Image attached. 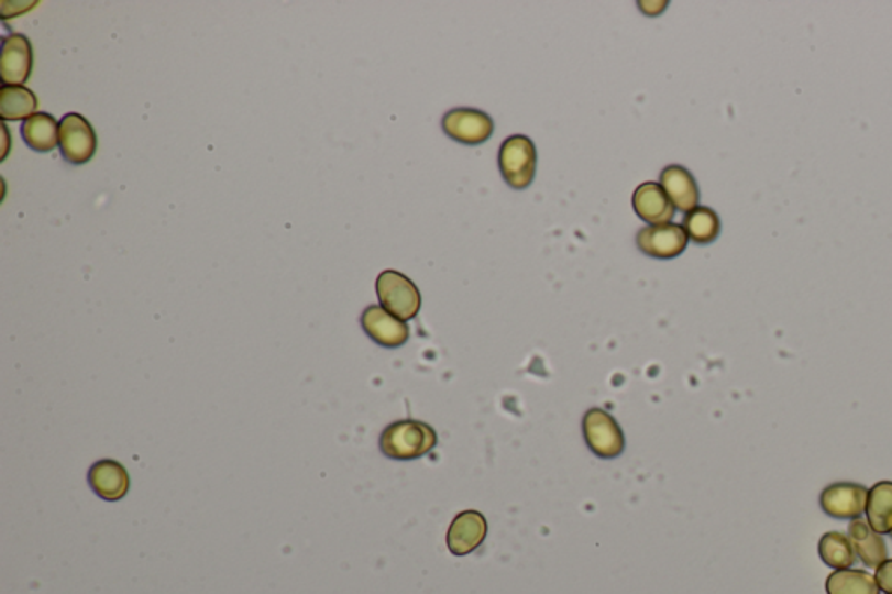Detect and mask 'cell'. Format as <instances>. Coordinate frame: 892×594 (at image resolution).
Wrapping results in <instances>:
<instances>
[{
  "label": "cell",
  "mask_w": 892,
  "mask_h": 594,
  "mask_svg": "<svg viewBox=\"0 0 892 594\" xmlns=\"http://www.w3.org/2000/svg\"><path fill=\"white\" fill-rule=\"evenodd\" d=\"M378 444L387 459L417 461L434 450L438 435L429 424L420 420H398L384 429Z\"/></svg>",
  "instance_id": "obj_1"
},
{
  "label": "cell",
  "mask_w": 892,
  "mask_h": 594,
  "mask_svg": "<svg viewBox=\"0 0 892 594\" xmlns=\"http://www.w3.org/2000/svg\"><path fill=\"white\" fill-rule=\"evenodd\" d=\"M499 169L511 189H528L536 178V143L525 134H513L504 140L499 148Z\"/></svg>",
  "instance_id": "obj_2"
},
{
  "label": "cell",
  "mask_w": 892,
  "mask_h": 594,
  "mask_svg": "<svg viewBox=\"0 0 892 594\" xmlns=\"http://www.w3.org/2000/svg\"><path fill=\"white\" fill-rule=\"evenodd\" d=\"M583 436L591 452L604 461L617 459L625 452V432L619 422L602 408H590L584 414Z\"/></svg>",
  "instance_id": "obj_3"
},
{
  "label": "cell",
  "mask_w": 892,
  "mask_h": 594,
  "mask_svg": "<svg viewBox=\"0 0 892 594\" xmlns=\"http://www.w3.org/2000/svg\"><path fill=\"white\" fill-rule=\"evenodd\" d=\"M377 295L382 307L401 321L417 318L422 307L419 288L398 271H384L377 277Z\"/></svg>",
  "instance_id": "obj_4"
},
{
  "label": "cell",
  "mask_w": 892,
  "mask_h": 594,
  "mask_svg": "<svg viewBox=\"0 0 892 594\" xmlns=\"http://www.w3.org/2000/svg\"><path fill=\"white\" fill-rule=\"evenodd\" d=\"M444 134L464 145H482L491 140L495 124L488 113L470 107L449 110L441 119Z\"/></svg>",
  "instance_id": "obj_5"
},
{
  "label": "cell",
  "mask_w": 892,
  "mask_h": 594,
  "mask_svg": "<svg viewBox=\"0 0 892 594\" xmlns=\"http://www.w3.org/2000/svg\"><path fill=\"white\" fill-rule=\"evenodd\" d=\"M97 133L80 113H67L59 122V147L71 164H86L97 152Z\"/></svg>",
  "instance_id": "obj_6"
},
{
  "label": "cell",
  "mask_w": 892,
  "mask_h": 594,
  "mask_svg": "<svg viewBox=\"0 0 892 594\" xmlns=\"http://www.w3.org/2000/svg\"><path fill=\"white\" fill-rule=\"evenodd\" d=\"M689 244V235L679 223L647 226L637 234V246L650 258L671 260L682 255Z\"/></svg>",
  "instance_id": "obj_7"
},
{
  "label": "cell",
  "mask_w": 892,
  "mask_h": 594,
  "mask_svg": "<svg viewBox=\"0 0 892 594\" xmlns=\"http://www.w3.org/2000/svg\"><path fill=\"white\" fill-rule=\"evenodd\" d=\"M868 488L858 483H835L823 490L819 504L829 518H861L867 510Z\"/></svg>",
  "instance_id": "obj_8"
},
{
  "label": "cell",
  "mask_w": 892,
  "mask_h": 594,
  "mask_svg": "<svg viewBox=\"0 0 892 594\" xmlns=\"http://www.w3.org/2000/svg\"><path fill=\"white\" fill-rule=\"evenodd\" d=\"M361 327L366 336L382 348H401L410 339V328L407 322L387 312L384 307L370 306L361 316Z\"/></svg>",
  "instance_id": "obj_9"
},
{
  "label": "cell",
  "mask_w": 892,
  "mask_h": 594,
  "mask_svg": "<svg viewBox=\"0 0 892 594\" xmlns=\"http://www.w3.org/2000/svg\"><path fill=\"white\" fill-rule=\"evenodd\" d=\"M486 531L488 525L480 510H464L453 518L447 534L450 552L453 557H467L485 542Z\"/></svg>",
  "instance_id": "obj_10"
},
{
  "label": "cell",
  "mask_w": 892,
  "mask_h": 594,
  "mask_svg": "<svg viewBox=\"0 0 892 594\" xmlns=\"http://www.w3.org/2000/svg\"><path fill=\"white\" fill-rule=\"evenodd\" d=\"M34 65L32 44L22 34L9 35L2 43L0 56V77L5 86H22L29 80Z\"/></svg>",
  "instance_id": "obj_11"
},
{
  "label": "cell",
  "mask_w": 892,
  "mask_h": 594,
  "mask_svg": "<svg viewBox=\"0 0 892 594\" xmlns=\"http://www.w3.org/2000/svg\"><path fill=\"white\" fill-rule=\"evenodd\" d=\"M632 210L649 226L671 223V218L675 217V206L670 201L667 190L662 189V185L656 182L638 185L632 194Z\"/></svg>",
  "instance_id": "obj_12"
},
{
  "label": "cell",
  "mask_w": 892,
  "mask_h": 594,
  "mask_svg": "<svg viewBox=\"0 0 892 594\" xmlns=\"http://www.w3.org/2000/svg\"><path fill=\"white\" fill-rule=\"evenodd\" d=\"M662 189L667 190L675 210L689 213L700 205V187L696 178L680 164H670L661 172Z\"/></svg>",
  "instance_id": "obj_13"
},
{
  "label": "cell",
  "mask_w": 892,
  "mask_h": 594,
  "mask_svg": "<svg viewBox=\"0 0 892 594\" xmlns=\"http://www.w3.org/2000/svg\"><path fill=\"white\" fill-rule=\"evenodd\" d=\"M89 485L101 498L115 503L130 490V474L115 461H100L89 469Z\"/></svg>",
  "instance_id": "obj_14"
},
{
  "label": "cell",
  "mask_w": 892,
  "mask_h": 594,
  "mask_svg": "<svg viewBox=\"0 0 892 594\" xmlns=\"http://www.w3.org/2000/svg\"><path fill=\"white\" fill-rule=\"evenodd\" d=\"M849 540L855 548L856 557L863 561L868 569H879L888 560V546L863 518H856L849 525Z\"/></svg>",
  "instance_id": "obj_15"
},
{
  "label": "cell",
  "mask_w": 892,
  "mask_h": 594,
  "mask_svg": "<svg viewBox=\"0 0 892 594\" xmlns=\"http://www.w3.org/2000/svg\"><path fill=\"white\" fill-rule=\"evenodd\" d=\"M22 134L26 145L37 152H51L59 143L58 122L49 113H35L26 119Z\"/></svg>",
  "instance_id": "obj_16"
},
{
  "label": "cell",
  "mask_w": 892,
  "mask_h": 594,
  "mask_svg": "<svg viewBox=\"0 0 892 594\" xmlns=\"http://www.w3.org/2000/svg\"><path fill=\"white\" fill-rule=\"evenodd\" d=\"M867 521L879 536L892 530V482L877 483L868 490Z\"/></svg>",
  "instance_id": "obj_17"
},
{
  "label": "cell",
  "mask_w": 892,
  "mask_h": 594,
  "mask_svg": "<svg viewBox=\"0 0 892 594\" xmlns=\"http://www.w3.org/2000/svg\"><path fill=\"white\" fill-rule=\"evenodd\" d=\"M38 101L34 91L23 86H2L0 89V116L4 121H22L32 118Z\"/></svg>",
  "instance_id": "obj_18"
},
{
  "label": "cell",
  "mask_w": 892,
  "mask_h": 594,
  "mask_svg": "<svg viewBox=\"0 0 892 594\" xmlns=\"http://www.w3.org/2000/svg\"><path fill=\"white\" fill-rule=\"evenodd\" d=\"M682 227L694 243L712 244L720 234L722 226L717 211L712 210L708 206H697L685 213Z\"/></svg>",
  "instance_id": "obj_19"
},
{
  "label": "cell",
  "mask_w": 892,
  "mask_h": 594,
  "mask_svg": "<svg viewBox=\"0 0 892 594\" xmlns=\"http://www.w3.org/2000/svg\"><path fill=\"white\" fill-rule=\"evenodd\" d=\"M879 591L876 578L865 570H835L826 579L828 594H879Z\"/></svg>",
  "instance_id": "obj_20"
},
{
  "label": "cell",
  "mask_w": 892,
  "mask_h": 594,
  "mask_svg": "<svg viewBox=\"0 0 892 594\" xmlns=\"http://www.w3.org/2000/svg\"><path fill=\"white\" fill-rule=\"evenodd\" d=\"M819 557L835 570H846L856 563V552L849 537L840 531H828L819 540Z\"/></svg>",
  "instance_id": "obj_21"
},
{
  "label": "cell",
  "mask_w": 892,
  "mask_h": 594,
  "mask_svg": "<svg viewBox=\"0 0 892 594\" xmlns=\"http://www.w3.org/2000/svg\"><path fill=\"white\" fill-rule=\"evenodd\" d=\"M877 586L885 594H892V560H885L882 565L877 569L876 573Z\"/></svg>",
  "instance_id": "obj_22"
},
{
  "label": "cell",
  "mask_w": 892,
  "mask_h": 594,
  "mask_svg": "<svg viewBox=\"0 0 892 594\" xmlns=\"http://www.w3.org/2000/svg\"><path fill=\"white\" fill-rule=\"evenodd\" d=\"M891 537H892V530H891Z\"/></svg>",
  "instance_id": "obj_23"
}]
</instances>
